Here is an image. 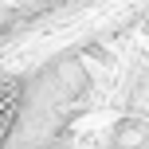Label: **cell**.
<instances>
[{"instance_id":"obj_2","label":"cell","mask_w":149,"mask_h":149,"mask_svg":"<svg viewBox=\"0 0 149 149\" xmlns=\"http://www.w3.org/2000/svg\"><path fill=\"white\" fill-rule=\"evenodd\" d=\"M106 149H149V114H122L106 137Z\"/></svg>"},{"instance_id":"obj_1","label":"cell","mask_w":149,"mask_h":149,"mask_svg":"<svg viewBox=\"0 0 149 149\" xmlns=\"http://www.w3.org/2000/svg\"><path fill=\"white\" fill-rule=\"evenodd\" d=\"M24 102H28V79L24 74H0V149L12 145L20 118H24Z\"/></svg>"}]
</instances>
